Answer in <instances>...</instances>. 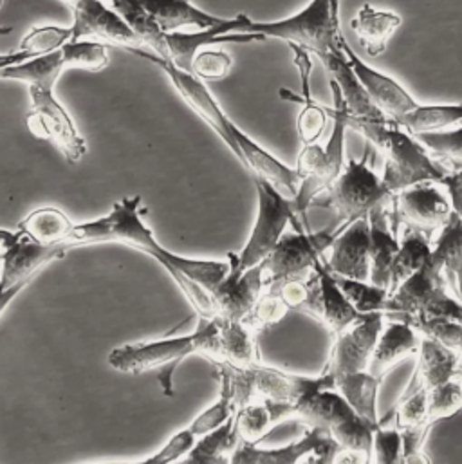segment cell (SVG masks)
Segmentation results:
<instances>
[{
  "instance_id": "6da1fadb",
  "label": "cell",
  "mask_w": 462,
  "mask_h": 464,
  "mask_svg": "<svg viewBox=\"0 0 462 464\" xmlns=\"http://www.w3.org/2000/svg\"><path fill=\"white\" fill-rule=\"evenodd\" d=\"M141 198H127L116 203L109 216L91 223L74 225L67 246L92 242H123L154 256L174 278L190 305L203 318H217V307L212 291L228 275L230 264L221 260H194L168 251L158 242L152 230L140 214Z\"/></svg>"
},
{
  "instance_id": "7a4b0ae2",
  "label": "cell",
  "mask_w": 462,
  "mask_h": 464,
  "mask_svg": "<svg viewBox=\"0 0 462 464\" xmlns=\"http://www.w3.org/2000/svg\"><path fill=\"white\" fill-rule=\"evenodd\" d=\"M331 89L334 107L327 109V112L342 118L347 129L361 134L383 156L385 172L381 179L394 196L425 181L441 183L450 176L407 129L398 125L394 120L378 121L349 114L338 89L334 85H331Z\"/></svg>"
},
{
  "instance_id": "3957f363",
  "label": "cell",
  "mask_w": 462,
  "mask_h": 464,
  "mask_svg": "<svg viewBox=\"0 0 462 464\" xmlns=\"http://www.w3.org/2000/svg\"><path fill=\"white\" fill-rule=\"evenodd\" d=\"M219 334L217 318L199 316L196 333L156 342H141L116 347L109 354V365L120 372L143 374L156 371L165 396H174V374L183 360L192 354L210 356Z\"/></svg>"
},
{
  "instance_id": "277c9868",
  "label": "cell",
  "mask_w": 462,
  "mask_h": 464,
  "mask_svg": "<svg viewBox=\"0 0 462 464\" xmlns=\"http://www.w3.org/2000/svg\"><path fill=\"white\" fill-rule=\"evenodd\" d=\"M294 418L307 427L327 429L342 449L338 463H371L374 430L336 389L320 391L296 405Z\"/></svg>"
},
{
  "instance_id": "5b68a950",
  "label": "cell",
  "mask_w": 462,
  "mask_h": 464,
  "mask_svg": "<svg viewBox=\"0 0 462 464\" xmlns=\"http://www.w3.org/2000/svg\"><path fill=\"white\" fill-rule=\"evenodd\" d=\"M240 33L296 44L316 56L338 51L347 42L340 25V0H311L298 13L276 22H255L245 14Z\"/></svg>"
},
{
  "instance_id": "8992f818",
  "label": "cell",
  "mask_w": 462,
  "mask_h": 464,
  "mask_svg": "<svg viewBox=\"0 0 462 464\" xmlns=\"http://www.w3.org/2000/svg\"><path fill=\"white\" fill-rule=\"evenodd\" d=\"M228 371H230L233 403L236 409L253 401H262V400L293 403L296 407L305 398L320 391L336 389V378L327 369H323V372L318 378L289 374L280 369L264 367L262 363H255L247 369L228 367Z\"/></svg>"
},
{
  "instance_id": "52a82bcc",
  "label": "cell",
  "mask_w": 462,
  "mask_h": 464,
  "mask_svg": "<svg viewBox=\"0 0 462 464\" xmlns=\"http://www.w3.org/2000/svg\"><path fill=\"white\" fill-rule=\"evenodd\" d=\"M394 198L365 158L361 161L349 160L340 178L327 192L314 199L313 207L332 210L336 216L334 225L343 227L360 218H369L381 205H392Z\"/></svg>"
},
{
  "instance_id": "ba28073f",
  "label": "cell",
  "mask_w": 462,
  "mask_h": 464,
  "mask_svg": "<svg viewBox=\"0 0 462 464\" xmlns=\"http://www.w3.org/2000/svg\"><path fill=\"white\" fill-rule=\"evenodd\" d=\"M255 187L258 196L256 221L244 249L240 253H233V258L242 271L260 264L274 249L287 225H293L296 232L307 230L300 219L294 198L282 194L260 178H255Z\"/></svg>"
},
{
  "instance_id": "9c48e42d",
  "label": "cell",
  "mask_w": 462,
  "mask_h": 464,
  "mask_svg": "<svg viewBox=\"0 0 462 464\" xmlns=\"http://www.w3.org/2000/svg\"><path fill=\"white\" fill-rule=\"evenodd\" d=\"M385 313L448 316L462 322V302L448 293V284L434 251L427 264L389 296Z\"/></svg>"
},
{
  "instance_id": "30bf717a",
  "label": "cell",
  "mask_w": 462,
  "mask_h": 464,
  "mask_svg": "<svg viewBox=\"0 0 462 464\" xmlns=\"http://www.w3.org/2000/svg\"><path fill=\"white\" fill-rule=\"evenodd\" d=\"M340 228L332 223L322 232L284 233L274 249L262 260L265 287L313 275L316 266L325 260V251L331 249Z\"/></svg>"
},
{
  "instance_id": "8fae6325",
  "label": "cell",
  "mask_w": 462,
  "mask_h": 464,
  "mask_svg": "<svg viewBox=\"0 0 462 464\" xmlns=\"http://www.w3.org/2000/svg\"><path fill=\"white\" fill-rule=\"evenodd\" d=\"M129 53L154 63L156 67H159L168 78L170 82L174 83V87L178 89V92L183 96V100L187 102V105L207 123L210 125L217 136L228 145L231 152L238 158V161L242 163V154H240V149L233 138V132H231V121L230 118L225 114V111L221 109V105L217 103L216 96L210 92V89L207 87L205 80H201L197 74L194 72H188L181 67H178L176 63H172L170 60H165L161 58L159 54H156L154 51L150 49H145V47H129L127 49Z\"/></svg>"
},
{
  "instance_id": "7c38bea8",
  "label": "cell",
  "mask_w": 462,
  "mask_h": 464,
  "mask_svg": "<svg viewBox=\"0 0 462 464\" xmlns=\"http://www.w3.org/2000/svg\"><path fill=\"white\" fill-rule=\"evenodd\" d=\"M31 109L25 116L27 129L33 136L51 141L71 161L78 163L87 154L85 140L80 136L72 118L56 100L53 87L27 85Z\"/></svg>"
},
{
  "instance_id": "4fadbf2b",
  "label": "cell",
  "mask_w": 462,
  "mask_h": 464,
  "mask_svg": "<svg viewBox=\"0 0 462 464\" xmlns=\"http://www.w3.org/2000/svg\"><path fill=\"white\" fill-rule=\"evenodd\" d=\"M452 214L454 207L450 196L447 198L436 187V181H425L396 194L392 207V227L398 232L399 223H403L405 228L418 230L430 237L434 232H441Z\"/></svg>"
},
{
  "instance_id": "5bb4252c",
  "label": "cell",
  "mask_w": 462,
  "mask_h": 464,
  "mask_svg": "<svg viewBox=\"0 0 462 464\" xmlns=\"http://www.w3.org/2000/svg\"><path fill=\"white\" fill-rule=\"evenodd\" d=\"M342 449L332 434L323 427H309L305 436L284 449L264 450L249 443H240L231 454L230 463L255 464H293L338 463Z\"/></svg>"
},
{
  "instance_id": "9a60e30c",
  "label": "cell",
  "mask_w": 462,
  "mask_h": 464,
  "mask_svg": "<svg viewBox=\"0 0 462 464\" xmlns=\"http://www.w3.org/2000/svg\"><path fill=\"white\" fill-rule=\"evenodd\" d=\"M67 249V246H43L27 237H22L18 242L7 247L2 253L0 314L42 267L62 258Z\"/></svg>"
},
{
  "instance_id": "2e32d148",
  "label": "cell",
  "mask_w": 462,
  "mask_h": 464,
  "mask_svg": "<svg viewBox=\"0 0 462 464\" xmlns=\"http://www.w3.org/2000/svg\"><path fill=\"white\" fill-rule=\"evenodd\" d=\"M383 311L371 313L363 320L338 334L334 338V345L325 369L331 371L336 380L345 374L367 371L380 334L383 331Z\"/></svg>"
},
{
  "instance_id": "e0dca14e",
  "label": "cell",
  "mask_w": 462,
  "mask_h": 464,
  "mask_svg": "<svg viewBox=\"0 0 462 464\" xmlns=\"http://www.w3.org/2000/svg\"><path fill=\"white\" fill-rule=\"evenodd\" d=\"M74 16L72 38H96L123 47H143L136 33L105 0H63Z\"/></svg>"
},
{
  "instance_id": "ac0fdd59",
  "label": "cell",
  "mask_w": 462,
  "mask_h": 464,
  "mask_svg": "<svg viewBox=\"0 0 462 464\" xmlns=\"http://www.w3.org/2000/svg\"><path fill=\"white\" fill-rule=\"evenodd\" d=\"M228 275L212 291L217 307V318L244 322L265 289L264 266L260 262L242 271L233 258V251L228 253Z\"/></svg>"
},
{
  "instance_id": "d6986e66",
  "label": "cell",
  "mask_w": 462,
  "mask_h": 464,
  "mask_svg": "<svg viewBox=\"0 0 462 464\" xmlns=\"http://www.w3.org/2000/svg\"><path fill=\"white\" fill-rule=\"evenodd\" d=\"M325 266L329 271L358 278L369 280L371 275V228L369 218H360L343 225L331 246V255L325 258Z\"/></svg>"
},
{
  "instance_id": "ffe728a7",
  "label": "cell",
  "mask_w": 462,
  "mask_h": 464,
  "mask_svg": "<svg viewBox=\"0 0 462 464\" xmlns=\"http://www.w3.org/2000/svg\"><path fill=\"white\" fill-rule=\"evenodd\" d=\"M329 118H332L334 127H332V136H331L329 143L325 145L323 161L320 163V167L313 174L302 178L300 190L294 198L300 219H302V223L307 230H309V225H307V219H305L307 210L313 208V203H314L316 198H320L323 192H327L332 187V183L340 178V174L345 169L343 140H345L347 125L342 118H338L334 114H329Z\"/></svg>"
},
{
  "instance_id": "44dd1931",
  "label": "cell",
  "mask_w": 462,
  "mask_h": 464,
  "mask_svg": "<svg viewBox=\"0 0 462 464\" xmlns=\"http://www.w3.org/2000/svg\"><path fill=\"white\" fill-rule=\"evenodd\" d=\"M345 54L356 72V76L360 78L361 85L365 87V91L369 92L371 100L374 102V105L390 120H398L403 114L410 112L412 109H416L419 103L409 94V91L398 83L392 76L371 67L369 63H365L356 53L354 49L349 45V42H345L343 45Z\"/></svg>"
},
{
  "instance_id": "7402d4cb",
  "label": "cell",
  "mask_w": 462,
  "mask_h": 464,
  "mask_svg": "<svg viewBox=\"0 0 462 464\" xmlns=\"http://www.w3.org/2000/svg\"><path fill=\"white\" fill-rule=\"evenodd\" d=\"M318 58H320V62L323 63V67L329 74L331 85H334L338 89V92L342 96V102H343L349 114L358 116V118H365V120H378V121L390 120L371 100L369 92L365 91L360 78L356 76L343 47L338 49V51L325 53Z\"/></svg>"
},
{
  "instance_id": "603a6c76",
  "label": "cell",
  "mask_w": 462,
  "mask_h": 464,
  "mask_svg": "<svg viewBox=\"0 0 462 464\" xmlns=\"http://www.w3.org/2000/svg\"><path fill=\"white\" fill-rule=\"evenodd\" d=\"M233 138L242 154V165L253 172L255 178H260L278 188L282 194L289 198H296L302 176L296 169H289L282 161H278L271 152L260 147L255 140H251L244 130H240L235 123H231Z\"/></svg>"
},
{
  "instance_id": "cb8c5ba5",
  "label": "cell",
  "mask_w": 462,
  "mask_h": 464,
  "mask_svg": "<svg viewBox=\"0 0 462 464\" xmlns=\"http://www.w3.org/2000/svg\"><path fill=\"white\" fill-rule=\"evenodd\" d=\"M392 205H381L369 214L371 228V275L369 282L390 287V269L399 249L398 232L392 227Z\"/></svg>"
},
{
  "instance_id": "d4e9b609",
  "label": "cell",
  "mask_w": 462,
  "mask_h": 464,
  "mask_svg": "<svg viewBox=\"0 0 462 464\" xmlns=\"http://www.w3.org/2000/svg\"><path fill=\"white\" fill-rule=\"evenodd\" d=\"M418 353H419V358H418L416 371H414L412 380L407 385L401 398L410 396L418 391H425V389L430 391V389L452 380L456 374V369H457L459 356H461L459 353H456L427 336H421Z\"/></svg>"
},
{
  "instance_id": "484cf974",
  "label": "cell",
  "mask_w": 462,
  "mask_h": 464,
  "mask_svg": "<svg viewBox=\"0 0 462 464\" xmlns=\"http://www.w3.org/2000/svg\"><path fill=\"white\" fill-rule=\"evenodd\" d=\"M219 320V334L216 347L208 356L216 365H226L231 369H247L260 363L256 347V331L244 322Z\"/></svg>"
},
{
  "instance_id": "4316f807",
  "label": "cell",
  "mask_w": 462,
  "mask_h": 464,
  "mask_svg": "<svg viewBox=\"0 0 462 464\" xmlns=\"http://www.w3.org/2000/svg\"><path fill=\"white\" fill-rule=\"evenodd\" d=\"M419 343L421 336L410 324L390 318V324L383 327L380 334L367 371L380 382H383L385 374L394 369L403 358L419 351Z\"/></svg>"
},
{
  "instance_id": "83f0119b",
  "label": "cell",
  "mask_w": 462,
  "mask_h": 464,
  "mask_svg": "<svg viewBox=\"0 0 462 464\" xmlns=\"http://www.w3.org/2000/svg\"><path fill=\"white\" fill-rule=\"evenodd\" d=\"M296 407L293 403L284 401H253L240 409H236L233 421H235V432L240 443L256 445L264 440V436L276 427L278 423L294 418Z\"/></svg>"
},
{
  "instance_id": "f1b7e54d",
  "label": "cell",
  "mask_w": 462,
  "mask_h": 464,
  "mask_svg": "<svg viewBox=\"0 0 462 464\" xmlns=\"http://www.w3.org/2000/svg\"><path fill=\"white\" fill-rule=\"evenodd\" d=\"M320 273V282H322V296H320V305L314 314V320H318L331 334L336 338L342 334L345 329L351 325L358 324L363 320L367 314L360 313L343 295L340 285L336 284L334 276L325 266V260L316 266Z\"/></svg>"
},
{
  "instance_id": "f546056e",
  "label": "cell",
  "mask_w": 462,
  "mask_h": 464,
  "mask_svg": "<svg viewBox=\"0 0 462 464\" xmlns=\"http://www.w3.org/2000/svg\"><path fill=\"white\" fill-rule=\"evenodd\" d=\"M165 33L181 31L183 27L210 29L226 18L207 13L190 0H136Z\"/></svg>"
},
{
  "instance_id": "4dcf8cb0",
  "label": "cell",
  "mask_w": 462,
  "mask_h": 464,
  "mask_svg": "<svg viewBox=\"0 0 462 464\" xmlns=\"http://www.w3.org/2000/svg\"><path fill=\"white\" fill-rule=\"evenodd\" d=\"M401 14L376 9L372 4H363L351 20V29L356 33L369 56H380L387 51L392 34L401 27Z\"/></svg>"
},
{
  "instance_id": "1f68e13d",
  "label": "cell",
  "mask_w": 462,
  "mask_h": 464,
  "mask_svg": "<svg viewBox=\"0 0 462 464\" xmlns=\"http://www.w3.org/2000/svg\"><path fill=\"white\" fill-rule=\"evenodd\" d=\"M434 255L441 264L448 287L462 302V219L456 212L441 228L434 244Z\"/></svg>"
},
{
  "instance_id": "d6a6232c",
  "label": "cell",
  "mask_w": 462,
  "mask_h": 464,
  "mask_svg": "<svg viewBox=\"0 0 462 464\" xmlns=\"http://www.w3.org/2000/svg\"><path fill=\"white\" fill-rule=\"evenodd\" d=\"M405 237L399 242V249L394 256L392 269H390V295L407 280L410 278L416 271H419L427 260L432 256V244L430 237L418 230L405 228Z\"/></svg>"
},
{
  "instance_id": "836d02e7",
  "label": "cell",
  "mask_w": 462,
  "mask_h": 464,
  "mask_svg": "<svg viewBox=\"0 0 462 464\" xmlns=\"http://www.w3.org/2000/svg\"><path fill=\"white\" fill-rule=\"evenodd\" d=\"M381 382L369 371L345 374L336 380V391L347 400V403L372 427H380L376 400Z\"/></svg>"
},
{
  "instance_id": "e575fe53",
  "label": "cell",
  "mask_w": 462,
  "mask_h": 464,
  "mask_svg": "<svg viewBox=\"0 0 462 464\" xmlns=\"http://www.w3.org/2000/svg\"><path fill=\"white\" fill-rule=\"evenodd\" d=\"M67 71L62 49L33 56L25 62L5 67L0 72V80L22 82L27 85H47L54 87L60 74Z\"/></svg>"
},
{
  "instance_id": "d590c367",
  "label": "cell",
  "mask_w": 462,
  "mask_h": 464,
  "mask_svg": "<svg viewBox=\"0 0 462 464\" xmlns=\"http://www.w3.org/2000/svg\"><path fill=\"white\" fill-rule=\"evenodd\" d=\"M24 237L43 246H67V238L72 232V221L58 208H40L29 214L20 225ZM69 247V246H67Z\"/></svg>"
},
{
  "instance_id": "8d00e7d4",
  "label": "cell",
  "mask_w": 462,
  "mask_h": 464,
  "mask_svg": "<svg viewBox=\"0 0 462 464\" xmlns=\"http://www.w3.org/2000/svg\"><path fill=\"white\" fill-rule=\"evenodd\" d=\"M396 123L407 129L414 136L445 130L454 125H462V103L418 105L410 112L398 118Z\"/></svg>"
},
{
  "instance_id": "74e56055",
  "label": "cell",
  "mask_w": 462,
  "mask_h": 464,
  "mask_svg": "<svg viewBox=\"0 0 462 464\" xmlns=\"http://www.w3.org/2000/svg\"><path fill=\"white\" fill-rule=\"evenodd\" d=\"M385 318H396L410 324L419 336L436 340L438 343L462 353V322L448 316H418L407 313H385Z\"/></svg>"
},
{
  "instance_id": "f35d334b",
  "label": "cell",
  "mask_w": 462,
  "mask_h": 464,
  "mask_svg": "<svg viewBox=\"0 0 462 464\" xmlns=\"http://www.w3.org/2000/svg\"><path fill=\"white\" fill-rule=\"evenodd\" d=\"M233 416L219 429L201 436V440L190 450V454L187 458V463L205 464L230 461L231 454L240 445V441L236 438V432H235Z\"/></svg>"
},
{
  "instance_id": "ab89813d",
  "label": "cell",
  "mask_w": 462,
  "mask_h": 464,
  "mask_svg": "<svg viewBox=\"0 0 462 464\" xmlns=\"http://www.w3.org/2000/svg\"><path fill=\"white\" fill-rule=\"evenodd\" d=\"M430 156L448 172L459 174L462 170V125L454 130H438L416 134Z\"/></svg>"
},
{
  "instance_id": "60d3db41",
  "label": "cell",
  "mask_w": 462,
  "mask_h": 464,
  "mask_svg": "<svg viewBox=\"0 0 462 464\" xmlns=\"http://www.w3.org/2000/svg\"><path fill=\"white\" fill-rule=\"evenodd\" d=\"M331 275L334 276L336 284L340 285V289L343 291V295L347 296V300L363 314H371V313H385L390 291L376 285L372 282L367 280H358V278H349V276H342L331 271Z\"/></svg>"
},
{
  "instance_id": "b9f144b4",
  "label": "cell",
  "mask_w": 462,
  "mask_h": 464,
  "mask_svg": "<svg viewBox=\"0 0 462 464\" xmlns=\"http://www.w3.org/2000/svg\"><path fill=\"white\" fill-rule=\"evenodd\" d=\"M67 69H83L91 72L103 71L109 65L105 42L96 38H71L62 47Z\"/></svg>"
},
{
  "instance_id": "7bdbcfd3",
  "label": "cell",
  "mask_w": 462,
  "mask_h": 464,
  "mask_svg": "<svg viewBox=\"0 0 462 464\" xmlns=\"http://www.w3.org/2000/svg\"><path fill=\"white\" fill-rule=\"evenodd\" d=\"M219 367V374H221V396L219 400L207 409L205 412H201L194 423L190 425L192 432L201 438L216 429H219L221 425H225L231 416L236 412V407L233 403V391H231L230 371L225 365H217Z\"/></svg>"
},
{
  "instance_id": "ee69618b",
  "label": "cell",
  "mask_w": 462,
  "mask_h": 464,
  "mask_svg": "<svg viewBox=\"0 0 462 464\" xmlns=\"http://www.w3.org/2000/svg\"><path fill=\"white\" fill-rule=\"evenodd\" d=\"M280 98L303 105L298 114V121H296L298 136L303 145L316 143L320 140V136L323 134L327 120H329L327 109L318 105L314 100H300L298 94H294L287 89H280Z\"/></svg>"
},
{
  "instance_id": "f6af8a7d",
  "label": "cell",
  "mask_w": 462,
  "mask_h": 464,
  "mask_svg": "<svg viewBox=\"0 0 462 464\" xmlns=\"http://www.w3.org/2000/svg\"><path fill=\"white\" fill-rule=\"evenodd\" d=\"M462 409V382L452 378L428 391V418L432 425L448 420Z\"/></svg>"
},
{
  "instance_id": "bcb514c9",
  "label": "cell",
  "mask_w": 462,
  "mask_h": 464,
  "mask_svg": "<svg viewBox=\"0 0 462 464\" xmlns=\"http://www.w3.org/2000/svg\"><path fill=\"white\" fill-rule=\"evenodd\" d=\"M72 38V25L58 27V25H40L33 27L20 42L16 51H25L34 56L45 54L60 49L65 42Z\"/></svg>"
},
{
  "instance_id": "7dc6e473",
  "label": "cell",
  "mask_w": 462,
  "mask_h": 464,
  "mask_svg": "<svg viewBox=\"0 0 462 464\" xmlns=\"http://www.w3.org/2000/svg\"><path fill=\"white\" fill-rule=\"evenodd\" d=\"M287 313H289V307L284 302V298L276 291L265 289L258 298V302L255 304L253 311L244 320V324H247L253 331L260 333L267 327L276 325Z\"/></svg>"
},
{
  "instance_id": "c3c4849f",
  "label": "cell",
  "mask_w": 462,
  "mask_h": 464,
  "mask_svg": "<svg viewBox=\"0 0 462 464\" xmlns=\"http://www.w3.org/2000/svg\"><path fill=\"white\" fill-rule=\"evenodd\" d=\"M230 54L221 49H201L194 58V74L205 82H219L230 74Z\"/></svg>"
},
{
  "instance_id": "681fc988",
  "label": "cell",
  "mask_w": 462,
  "mask_h": 464,
  "mask_svg": "<svg viewBox=\"0 0 462 464\" xmlns=\"http://www.w3.org/2000/svg\"><path fill=\"white\" fill-rule=\"evenodd\" d=\"M403 458V438L401 430L380 425L374 430L372 441V461L376 463H401Z\"/></svg>"
},
{
  "instance_id": "f907efd6",
  "label": "cell",
  "mask_w": 462,
  "mask_h": 464,
  "mask_svg": "<svg viewBox=\"0 0 462 464\" xmlns=\"http://www.w3.org/2000/svg\"><path fill=\"white\" fill-rule=\"evenodd\" d=\"M196 440L197 436L192 432V429H185V430H179L176 436L170 438V441L152 458L145 459L143 463L147 464H163V463H174L185 456L190 454V450L194 449L196 445Z\"/></svg>"
},
{
  "instance_id": "816d5d0a",
  "label": "cell",
  "mask_w": 462,
  "mask_h": 464,
  "mask_svg": "<svg viewBox=\"0 0 462 464\" xmlns=\"http://www.w3.org/2000/svg\"><path fill=\"white\" fill-rule=\"evenodd\" d=\"M34 54L31 53H25V51H13V53H7V54H0V72L9 67V65H14V63H20V62H25L29 58H33Z\"/></svg>"
},
{
  "instance_id": "f5cc1de1",
  "label": "cell",
  "mask_w": 462,
  "mask_h": 464,
  "mask_svg": "<svg viewBox=\"0 0 462 464\" xmlns=\"http://www.w3.org/2000/svg\"><path fill=\"white\" fill-rule=\"evenodd\" d=\"M24 235L22 232H5V230H0V247L5 251L7 247H11L14 242H18Z\"/></svg>"
},
{
  "instance_id": "db71d44e",
  "label": "cell",
  "mask_w": 462,
  "mask_h": 464,
  "mask_svg": "<svg viewBox=\"0 0 462 464\" xmlns=\"http://www.w3.org/2000/svg\"><path fill=\"white\" fill-rule=\"evenodd\" d=\"M13 31V27H0V36H4V34H9Z\"/></svg>"
},
{
  "instance_id": "11a10c76",
  "label": "cell",
  "mask_w": 462,
  "mask_h": 464,
  "mask_svg": "<svg viewBox=\"0 0 462 464\" xmlns=\"http://www.w3.org/2000/svg\"><path fill=\"white\" fill-rule=\"evenodd\" d=\"M454 176H456V178H457V179H459V181L462 183V170L459 172V174H454Z\"/></svg>"
},
{
  "instance_id": "9f6ffc18",
  "label": "cell",
  "mask_w": 462,
  "mask_h": 464,
  "mask_svg": "<svg viewBox=\"0 0 462 464\" xmlns=\"http://www.w3.org/2000/svg\"><path fill=\"white\" fill-rule=\"evenodd\" d=\"M0 271H2V255H0Z\"/></svg>"
},
{
  "instance_id": "6f0895ef",
  "label": "cell",
  "mask_w": 462,
  "mask_h": 464,
  "mask_svg": "<svg viewBox=\"0 0 462 464\" xmlns=\"http://www.w3.org/2000/svg\"><path fill=\"white\" fill-rule=\"evenodd\" d=\"M2 4H4V0H0V9H2Z\"/></svg>"
}]
</instances>
